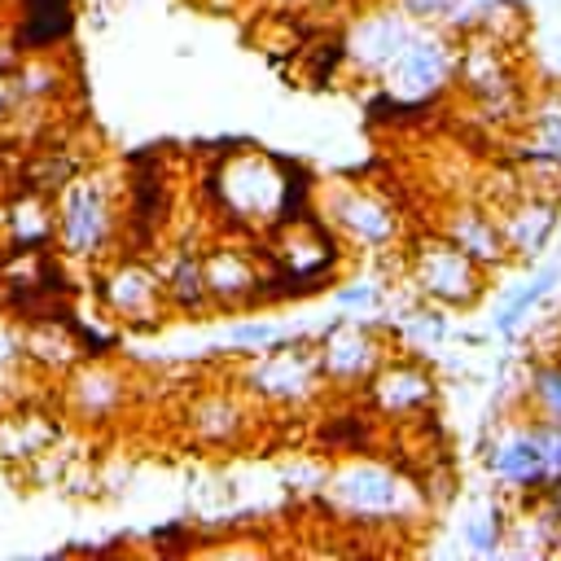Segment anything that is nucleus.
Masks as SVG:
<instances>
[{
  "mask_svg": "<svg viewBox=\"0 0 561 561\" xmlns=\"http://www.w3.org/2000/svg\"><path fill=\"white\" fill-rule=\"evenodd\" d=\"M552 276H557V272H543V276H539V280H535V285H530L526 294H517V298H513V307H508V311L500 316V329H504V333H508V329L517 324V316H522V311H526V307H530L535 298H543V294H548V285H552Z\"/></svg>",
  "mask_w": 561,
  "mask_h": 561,
  "instance_id": "f03ea898",
  "label": "nucleus"
},
{
  "mask_svg": "<svg viewBox=\"0 0 561 561\" xmlns=\"http://www.w3.org/2000/svg\"><path fill=\"white\" fill-rule=\"evenodd\" d=\"M508 478H517V482H530V478H539V469H543V451H539V443H517L504 460H495Z\"/></svg>",
  "mask_w": 561,
  "mask_h": 561,
  "instance_id": "f257e3e1",
  "label": "nucleus"
}]
</instances>
